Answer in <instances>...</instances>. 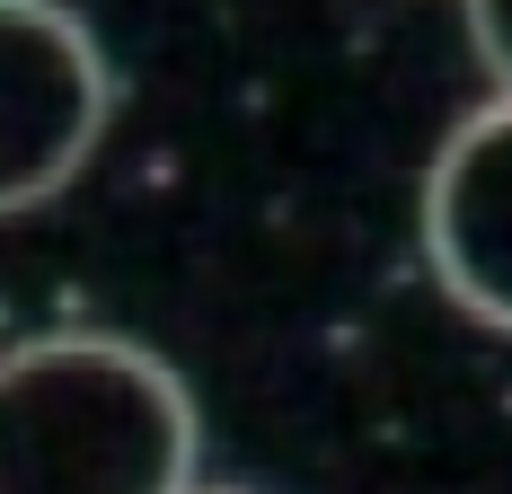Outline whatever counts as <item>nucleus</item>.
I'll use <instances>...</instances> for the list:
<instances>
[{
    "label": "nucleus",
    "instance_id": "f257e3e1",
    "mask_svg": "<svg viewBox=\"0 0 512 494\" xmlns=\"http://www.w3.org/2000/svg\"><path fill=\"white\" fill-rule=\"evenodd\" d=\"M204 424L133 336L53 327L0 353V494H186Z\"/></svg>",
    "mask_w": 512,
    "mask_h": 494
},
{
    "label": "nucleus",
    "instance_id": "f03ea898",
    "mask_svg": "<svg viewBox=\"0 0 512 494\" xmlns=\"http://www.w3.org/2000/svg\"><path fill=\"white\" fill-rule=\"evenodd\" d=\"M115 124L98 27L62 0H0V221L53 203Z\"/></svg>",
    "mask_w": 512,
    "mask_h": 494
},
{
    "label": "nucleus",
    "instance_id": "7ed1b4c3",
    "mask_svg": "<svg viewBox=\"0 0 512 494\" xmlns=\"http://www.w3.org/2000/svg\"><path fill=\"white\" fill-rule=\"evenodd\" d=\"M424 256L433 283L477 327L512 336V98H486L451 124L424 177Z\"/></svg>",
    "mask_w": 512,
    "mask_h": 494
},
{
    "label": "nucleus",
    "instance_id": "20e7f679",
    "mask_svg": "<svg viewBox=\"0 0 512 494\" xmlns=\"http://www.w3.org/2000/svg\"><path fill=\"white\" fill-rule=\"evenodd\" d=\"M468 36H477L486 71L504 80V98H512V0H468Z\"/></svg>",
    "mask_w": 512,
    "mask_h": 494
},
{
    "label": "nucleus",
    "instance_id": "39448f33",
    "mask_svg": "<svg viewBox=\"0 0 512 494\" xmlns=\"http://www.w3.org/2000/svg\"><path fill=\"white\" fill-rule=\"evenodd\" d=\"M186 494H239V486H186Z\"/></svg>",
    "mask_w": 512,
    "mask_h": 494
}]
</instances>
